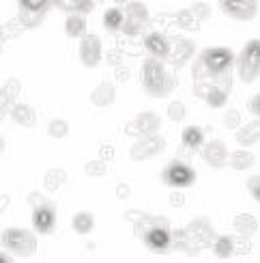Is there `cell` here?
Here are the masks:
<instances>
[{
	"mask_svg": "<svg viewBox=\"0 0 260 263\" xmlns=\"http://www.w3.org/2000/svg\"><path fill=\"white\" fill-rule=\"evenodd\" d=\"M142 86L148 95L166 97L175 89V76L168 71V67L161 63V59L150 57L142 67Z\"/></svg>",
	"mask_w": 260,
	"mask_h": 263,
	"instance_id": "1",
	"label": "cell"
},
{
	"mask_svg": "<svg viewBox=\"0 0 260 263\" xmlns=\"http://www.w3.org/2000/svg\"><path fill=\"white\" fill-rule=\"evenodd\" d=\"M234 65H236V73H239V78L245 84L260 78V39L247 41L241 54L236 57Z\"/></svg>",
	"mask_w": 260,
	"mask_h": 263,
	"instance_id": "2",
	"label": "cell"
},
{
	"mask_svg": "<svg viewBox=\"0 0 260 263\" xmlns=\"http://www.w3.org/2000/svg\"><path fill=\"white\" fill-rule=\"evenodd\" d=\"M144 244L150 250H155V253H166L172 246V233L164 218H153L150 220L148 229L144 231Z\"/></svg>",
	"mask_w": 260,
	"mask_h": 263,
	"instance_id": "3",
	"label": "cell"
},
{
	"mask_svg": "<svg viewBox=\"0 0 260 263\" xmlns=\"http://www.w3.org/2000/svg\"><path fill=\"white\" fill-rule=\"evenodd\" d=\"M0 242H3V246H7V250L17 255H32L37 250L35 235L24 231V229H9L0 235Z\"/></svg>",
	"mask_w": 260,
	"mask_h": 263,
	"instance_id": "4",
	"label": "cell"
},
{
	"mask_svg": "<svg viewBox=\"0 0 260 263\" xmlns=\"http://www.w3.org/2000/svg\"><path fill=\"white\" fill-rule=\"evenodd\" d=\"M148 22V9L142 3H129L125 7V24H123V32L125 35H140L142 28Z\"/></svg>",
	"mask_w": 260,
	"mask_h": 263,
	"instance_id": "5",
	"label": "cell"
},
{
	"mask_svg": "<svg viewBox=\"0 0 260 263\" xmlns=\"http://www.w3.org/2000/svg\"><path fill=\"white\" fill-rule=\"evenodd\" d=\"M164 149H166V140L161 138L159 134H146L132 147L129 156H132V160L142 162V160H148V158L157 156V153H161Z\"/></svg>",
	"mask_w": 260,
	"mask_h": 263,
	"instance_id": "6",
	"label": "cell"
},
{
	"mask_svg": "<svg viewBox=\"0 0 260 263\" xmlns=\"http://www.w3.org/2000/svg\"><path fill=\"white\" fill-rule=\"evenodd\" d=\"M161 177H164V181L168 185H172V188H187V185H191L193 179H196V173H193L191 166H187V164H183V162H170Z\"/></svg>",
	"mask_w": 260,
	"mask_h": 263,
	"instance_id": "7",
	"label": "cell"
},
{
	"mask_svg": "<svg viewBox=\"0 0 260 263\" xmlns=\"http://www.w3.org/2000/svg\"><path fill=\"white\" fill-rule=\"evenodd\" d=\"M220 7L232 20H254L258 15V0H220Z\"/></svg>",
	"mask_w": 260,
	"mask_h": 263,
	"instance_id": "8",
	"label": "cell"
},
{
	"mask_svg": "<svg viewBox=\"0 0 260 263\" xmlns=\"http://www.w3.org/2000/svg\"><path fill=\"white\" fill-rule=\"evenodd\" d=\"M187 235H189V242H191V246H193V250H198V248H202V246H209V244H213V227L204 220V218H198V220H193L187 229Z\"/></svg>",
	"mask_w": 260,
	"mask_h": 263,
	"instance_id": "9",
	"label": "cell"
},
{
	"mask_svg": "<svg viewBox=\"0 0 260 263\" xmlns=\"http://www.w3.org/2000/svg\"><path fill=\"white\" fill-rule=\"evenodd\" d=\"M202 158L207 160L209 166L213 168H222L228 164V158H230V153H228V147H226V142L220 140V138H213L211 142H207V145H202Z\"/></svg>",
	"mask_w": 260,
	"mask_h": 263,
	"instance_id": "10",
	"label": "cell"
},
{
	"mask_svg": "<svg viewBox=\"0 0 260 263\" xmlns=\"http://www.w3.org/2000/svg\"><path fill=\"white\" fill-rule=\"evenodd\" d=\"M80 61L86 67H95L101 61V39L97 35H84L80 43Z\"/></svg>",
	"mask_w": 260,
	"mask_h": 263,
	"instance_id": "11",
	"label": "cell"
},
{
	"mask_svg": "<svg viewBox=\"0 0 260 263\" xmlns=\"http://www.w3.org/2000/svg\"><path fill=\"white\" fill-rule=\"evenodd\" d=\"M161 125V119L155 112H142L138 115L136 121H132L127 125V134H134V136H146V134H157V129Z\"/></svg>",
	"mask_w": 260,
	"mask_h": 263,
	"instance_id": "12",
	"label": "cell"
},
{
	"mask_svg": "<svg viewBox=\"0 0 260 263\" xmlns=\"http://www.w3.org/2000/svg\"><path fill=\"white\" fill-rule=\"evenodd\" d=\"M144 48L150 57H155V59L164 61L170 57V41L161 35V32H148L144 37Z\"/></svg>",
	"mask_w": 260,
	"mask_h": 263,
	"instance_id": "13",
	"label": "cell"
},
{
	"mask_svg": "<svg viewBox=\"0 0 260 263\" xmlns=\"http://www.w3.org/2000/svg\"><path fill=\"white\" fill-rule=\"evenodd\" d=\"M32 224H35L39 233H50L54 229V224H56V214H54V210L48 203L32 212Z\"/></svg>",
	"mask_w": 260,
	"mask_h": 263,
	"instance_id": "14",
	"label": "cell"
},
{
	"mask_svg": "<svg viewBox=\"0 0 260 263\" xmlns=\"http://www.w3.org/2000/svg\"><path fill=\"white\" fill-rule=\"evenodd\" d=\"M236 142H239L241 147H254L256 142L260 140V117H256L254 121L241 125L239 129H236L234 134Z\"/></svg>",
	"mask_w": 260,
	"mask_h": 263,
	"instance_id": "15",
	"label": "cell"
},
{
	"mask_svg": "<svg viewBox=\"0 0 260 263\" xmlns=\"http://www.w3.org/2000/svg\"><path fill=\"white\" fill-rule=\"evenodd\" d=\"M114 97H116V91H114V84L110 82H99L93 89L91 93V102L95 106H110L114 104Z\"/></svg>",
	"mask_w": 260,
	"mask_h": 263,
	"instance_id": "16",
	"label": "cell"
},
{
	"mask_svg": "<svg viewBox=\"0 0 260 263\" xmlns=\"http://www.w3.org/2000/svg\"><path fill=\"white\" fill-rule=\"evenodd\" d=\"M254 162H256V156L250 151V147L236 149V151L230 153V158H228V164H230L234 171H247V168H252Z\"/></svg>",
	"mask_w": 260,
	"mask_h": 263,
	"instance_id": "17",
	"label": "cell"
},
{
	"mask_svg": "<svg viewBox=\"0 0 260 263\" xmlns=\"http://www.w3.org/2000/svg\"><path fill=\"white\" fill-rule=\"evenodd\" d=\"M193 54V43L191 41H185V39H179V41H175V43H170V61L172 63H177V65H181V63H185V61H189V57Z\"/></svg>",
	"mask_w": 260,
	"mask_h": 263,
	"instance_id": "18",
	"label": "cell"
},
{
	"mask_svg": "<svg viewBox=\"0 0 260 263\" xmlns=\"http://www.w3.org/2000/svg\"><path fill=\"white\" fill-rule=\"evenodd\" d=\"M181 142L185 149H200L204 145V132L198 125H187L181 134Z\"/></svg>",
	"mask_w": 260,
	"mask_h": 263,
	"instance_id": "19",
	"label": "cell"
},
{
	"mask_svg": "<svg viewBox=\"0 0 260 263\" xmlns=\"http://www.w3.org/2000/svg\"><path fill=\"white\" fill-rule=\"evenodd\" d=\"M213 253L218 259H230L236 253V242L230 235H220L213 239Z\"/></svg>",
	"mask_w": 260,
	"mask_h": 263,
	"instance_id": "20",
	"label": "cell"
},
{
	"mask_svg": "<svg viewBox=\"0 0 260 263\" xmlns=\"http://www.w3.org/2000/svg\"><path fill=\"white\" fill-rule=\"evenodd\" d=\"M234 231L241 237H252L258 231V222L252 214H241L234 218Z\"/></svg>",
	"mask_w": 260,
	"mask_h": 263,
	"instance_id": "21",
	"label": "cell"
},
{
	"mask_svg": "<svg viewBox=\"0 0 260 263\" xmlns=\"http://www.w3.org/2000/svg\"><path fill=\"white\" fill-rule=\"evenodd\" d=\"M64 30H67L69 37H84L86 35V17L84 13H71L64 22Z\"/></svg>",
	"mask_w": 260,
	"mask_h": 263,
	"instance_id": "22",
	"label": "cell"
},
{
	"mask_svg": "<svg viewBox=\"0 0 260 263\" xmlns=\"http://www.w3.org/2000/svg\"><path fill=\"white\" fill-rule=\"evenodd\" d=\"M11 115H13V121H15V123L24 125V127H32V125H35V121H37L35 110H32L30 106H26V104L15 106L13 110H11Z\"/></svg>",
	"mask_w": 260,
	"mask_h": 263,
	"instance_id": "23",
	"label": "cell"
},
{
	"mask_svg": "<svg viewBox=\"0 0 260 263\" xmlns=\"http://www.w3.org/2000/svg\"><path fill=\"white\" fill-rule=\"evenodd\" d=\"M103 24H105L107 30H121L123 24H125V11L118 9V7L107 9L103 13Z\"/></svg>",
	"mask_w": 260,
	"mask_h": 263,
	"instance_id": "24",
	"label": "cell"
},
{
	"mask_svg": "<svg viewBox=\"0 0 260 263\" xmlns=\"http://www.w3.org/2000/svg\"><path fill=\"white\" fill-rule=\"evenodd\" d=\"M71 227L75 229V233L86 235V233H91V231H93V227H95V218H93V214L80 212V214H75V216H73Z\"/></svg>",
	"mask_w": 260,
	"mask_h": 263,
	"instance_id": "25",
	"label": "cell"
},
{
	"mask_svg": "<svg viewBox=\"0 0 260 263\" xmlns=\"http://www.w3.org/2000/svg\"><path fill=\"white\" fill-rule=\"evenodd\" d=\"M64 179H67L64 171H60V168H52V171L46 175V188H48V190H58L60 185L64 183Z\"/></svg>",
	"mask_w": 260,
	"mask_h": 263,
	"instance_id": "26",
	"label": "cell"
},
{
	"mask_svg": "<svg viewBox=\"0 0 260 263\" xmlns=\"http://www.w3.org/2000/svg\"><path fill=\"white\" fill-rule=\"evenodd\" d=\"M166 115H168L170 121H183V119H185V115H187V108H185V104H183V102L175 100V102L168 104Z\"/></svg>",
	"mask_w": 260,
	"mask_h": 263,
	"instance_id": "27",
	"label": "cell"
},
{
	"mask_svg": "<svg viewBox=\"0 0 260 263\" xmlns=\"http://www.w3.org/2000/svg\"><path fill=\"white\" fill-rule=\"evenodd\" d=\"M48 134L52 138H64L69 134V123L64 119H54V121L48 125Z\"/></svg>",
	"mask_w": 260,
	"mask_h": 263,
	"instance_id": "28",
	"label": "cell"
},
{
	"mask_svg": "<svg viewBox=\"0 0 260 263\" xmlns=\"http://www.w3.org/2000/svg\"><path fill=\"white\" fill-rule=\"evenodd\" d=\"M222 123L226 129H230V132H236L241 127V112L239 110H226L224 112V119H222Z\"/></svg>",
	"mask_w": 260,
	"mask_h": 263,
	"instance_id": "29",
	"label": "cell"
},
{
	"mask_svg": "<svg viewBox=\"0 0 260 263\" xmlns=\"http://www.w3.org/2000/svg\"><path fill=\"white\" fill-rule=\"evenodd\" d=\"M19 20H21V24H24V26H35V24H39V22H41V13L35 7H26V9H21Z\"/></svg>",
	"mask_w": 260,
	"mask_h": 263,
	"instance_id": "30",
	"label": "cell"
},
{
	"mask_svg": "<svg viewBox=\"0 0 260 263\" xmlns=\"http://www.w3.org/2000/svg\"><path fill=\"white\" fill-rule=\"evenodd\" d=\"M191 13H193V17H196V22H204V20L211 17L213 9H211V5H207V3H193V5H191Z\"/></svg>",
	"mask_w": 260,
	"mask_h": 263,
	"instance_id": "31",
	"label": "cell"
},
{
	"mask_svg": "<svg viewBox=\"0 0 260 263\" xmlns=\"http://www.w3.org/2000/svg\"><path fill=\"white\" fill-rule=\"evenodd\" d=\"M86 175H91V177H101V175L107 173V166H105V162L103 160H95V162H89L84 166Z\"/></svg>",
	"mask_w": 260,
	"mask_h": 263,
	"instance_id": "32",
	"label": "cell"
},
{
	"mask_svg": "<svg viewBox=\"0 0 260 263\" xmlns=\"http://www.w3.org/2000/svg\"><path fill=\"white\" fill-rule=\"evenodd\" d=\"M177 22H179V26H181V28H191V26H193V22H196V17H193L191 9H185V11H179Z\"/></svg>",
	"mask_w": 260,
	"mask_h": 263,
	"instance_id": "33",
	"label": "cell"
},
{
	"mask_svg": "<svg viewBox=\"0 0 260 263\" xmlns=\"http://www.w3.org/2000/svg\"><path fill=\"white\" fill-rule=\"evenodd\" d=\"M247 190H250V194L260 203V177L258 175H254V177L247 179Z\"/></svg>",
	"mask_w": 260,
	"mask_h": 263,
	"instance_id": "34",
	"label": "cell"
},
{
	"mask_svg": "<svg viewBox=\"0 0 260 263\" xmlns=\"http://www.w3.org/2000/svg\"><path fill=\"white\" fill-rule=\"evenodd\" d=\"M28 205L32 207V210H37V207L46 205V199H43V194H39V192H30L28 194Z\"/></svg>",
	"mask_w": 260,
	"mask_h": 263,
	"instance_id": "35",
	"label": "cell"
},
{
	"mask_svg": "<svg viewBox=\"0 0 260 263\" xmlns=\"http://www.w3.org/2000/svg\"><path fill=\"white\" fill-rule=\"evenodd\" d=\"M247 108H250V112L254 115V117H260V93H256L252 100H250V104H247Z\"/></svg>",
	"mask_w": 260,
	"mask_h": 263,
	"instance_id": "36",
	"label": "cell"
},
{
	"mask_svg": "<svg viewBox=\"0 0 260 263\" xmlns=\"http://www.w3.org/2000/svg\"><path fill=\"white\" fill-rule=\"evenodd\" d=\"M116 196H118V199H127V196H129V185L127 183H118L116 185Z\"/></svg>",
	"mask_w": 260,
	"mask_h": 263,
	"instance_id": "37",
	"label": "cell"
},
{
	"mask_svg": "<svg viewBox=\"0 0 260 263\" xmlns=\"http://www.w3.org/2000/svg\"><path fill=\"white\" fill-rule=\"evenodd\" d=\"M183 201H185V196H183L181 192H175V194L170 196V203H172V205H177V207H181V205H183Z\"/></svg>",
	"mask_w": 260,
	"mask_h": 263,
	"instance_id": "38",
	"label": "cell"
},
{
	"mask_svg": "<svg viewBox=\"0 0 260 263\" xmlns=\"http://www.w3.org/2000/svg\"><path fill=\"white\" fill-rule=\"evenodd\" d=\"M7 203H9V199H7V196H0V212H3L5 207H7Z\"/></svg>",
	"mask_w": 260,
	"mask_h": 263,
	"instance_id": "39",
	"label": "cell"
},
{
	"mask_svg": "<svg viewBox=\"0 0 260 263\" xmlns=\"http://www.w3.org/2000/svg\"><path fill=\"white\" fill-rule=\"evenodd\" d=\"M114 3H116V5H121V7H127L129 3H134V0H114Z\"/></svg>",
	"mask_w": 260,
	"mask_h": 263,
	"instance_id": "40",
	"label": "cell"
},
{
	"mask_svg": "<svg viewBox=\"0 0 260 263\" xmlns=\"http://www.w3.org/2000/svg\"><path fill=\"white\" fill-rule=\"evenodd\" d=\"M5 37H7V32H5L3 28H0V39H5Z\"/></svg>",
	"mask_w": 260,
	"mask_h": 263,
	"instance_id": "41",
	"label": "cell"
},
{
	"mask_svg": "<svg viewBox=\"0 0 260 263\" xmlns=\"http://www.w3.org/2000/svg\"><path fill=\"white\" fill-rule=\"evenodd\" d=\"M0 261H9V257H7L5 253H3V255H0Z\"/></svg>",
	"mask_w": 260,
	"mask_h": 263,
	"instance_id": "42",
	"label": "cell"
},
{
	"mask_svg": "<svg viewBox=\"0 0 260 263\" xmlns=\"http://www.w3.org/2000/svg\"><path fill=\"white\" fill-rule=\"evenodd\" d=\"M3 147H5V142H3V138H0V151H3Z\"/></svg>",
	"mask_w": 260,
	"mask_h": 263,
	"instance_id": "43",
	"label": "cell"
},
{
	"mask_svg": "<svg viewBox=\"0 0 260 263\" xmlns=\"http://www.w3.org/2000/svg\"><path fill=\"white\" fill-rule=\"evenodd\" d=\"M95 3H101V0H95Z\"/></svg>",
	"mask_w": 260,
	"mask_h": 263,
	"instance_id": "44",
	"label": "cell"
}]
</instances>
